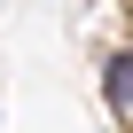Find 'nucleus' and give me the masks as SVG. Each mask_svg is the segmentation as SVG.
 Segmentation results:
<instances>
[{"label":"nucleus","instance_id":"nucleus-1","mask_svg":"<svg viewBox=\"0 0 133 133\" xmlns=\"http://www.w3.org/2000/svg\"><path fill=\"white\" fill-rule=\"evenodd\" d=\"M110 102H117V110H133V55H117V63H110Z\"/></svg>","mask_w":133,"mask_h":133}]
</instances>
